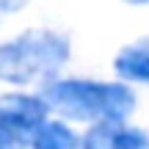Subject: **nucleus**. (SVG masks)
Returning a JSON list of instances; mask_svg holds the SVG:
<instances>
[{"label":"nucleus","instance_id":"f257e3e1","mask_svg":"<svg viewBox=\"0 0 149 149\" xmlns=\"http://www.w3.org/2000/svg\"><path fill=\"white\" fill-rule=\"evenodd\" d=\"M47 105L58 116L72 122H113L127 119L135 111V91L124 83H105V80H47L42 88Z\"/></svg>","mask_w":149,"mask_h":149},{"label":"nucleus","instance_id":"f03ea898","mask_svg":"<svg viewBox=\"0 0 149 149\" xmlns=\"http://www.w3.org/2000/svg\"><path fill=\"white\" fill-rule=\"evenodd\" d=\"M69 39L55 31H25L0 44V80L28 86L53 80L69 61Z\"/></svg>","mask_w":149,"mask_h":149},{"label":"nucleus","instance_id":"7ed1b4c3","mask_svg":"<svg viewBox=\"0 0 149 149\" xmlns=\"http://www.w3.org/2000/svg\"><path fill=\"white\" fill-rule=\"evenodd\" d=\"M80 149H149V133L124 124V119L94 122L80 135Z\"/></svg>","mask_w":149,"mask_h":149},{"label":"nucleus","instance_id":"20e7f679","mask_svg":"<svg viewBox=\"0 0 149 149\" xmlns=\"http://www.w3.org/2000/svg\"><path fill=\"white\" fill-rule=\"evenodd\" d=\"M50 111L44 94H3L0 97V122L8 124V127L19 130L31 138V133L39 124L47 122Z\"/></svg>","mask_w":149,"mask_h":149},{"label":"nucleus","instance_id":"39448f33","mask_svg":"<svg viewBox=\"0 0 149 149\" xmlns=\"http://www.w3.org/2000/svg\"><path fill=\"white\" fill-rule=\"evenodd\" d=\"M113 69H116V74L122 80L149 86V42L124 47L116 55V61H113Z\"/></svg>","mask_w":149,"mask_h":149},{"label":"nucleus","instance_id":"423d86ee","mask_svg":"<svg viewBox=\"0 0 149 149\" xmlns=\"http://www.w3.org/2000/svg\"><path fill=\"white\" fill-rule=\"evenodd\" d=\"M31 149H80V135L64 122H44L31 133Z\"/></svg>","mask_w":149,"mask_h":149},{"label":"nucleus","instance_id":"0eeeda50","mask_svg":"<svg viewBox=\"0 0 149 149\" xmlns=\"http://www.w3.org/2000/svg\"><path fill=\"white\" fill-rule=\"evenodd\" d=\"M28 144H31V138L25 133H19V130H14V127L0 122V149H22Z\"/></svg>","mask_w":149,"mask_h":149},{"label":"nucleus","instance_id":"6e6552de","mask_svg":"<svg viewBox=\"0 0 149 149\" xmlns=\"http://www.w3.org/2000/svg\"><path fill=\"white\" fill-rule=\"evenodd\" d=\"M28 0H0V11H6V14H17L19 8H25Z\"/></svg>","mask_w":149,"mask_h":149},{"label":"nucleus","instance_id":"1a4fd4ad","mask_svg":"<svg viewBox=\"0 0 149 149\" xmlns=\"http://www.w3.org/2000/svg\"><path fill=\"white\" fill-rule=\"evenodd\" d=\"M124 3H133V6H146L149 0H124Z\"/></svg>","mask_w":149,"mask_h":149}]
</instances>
